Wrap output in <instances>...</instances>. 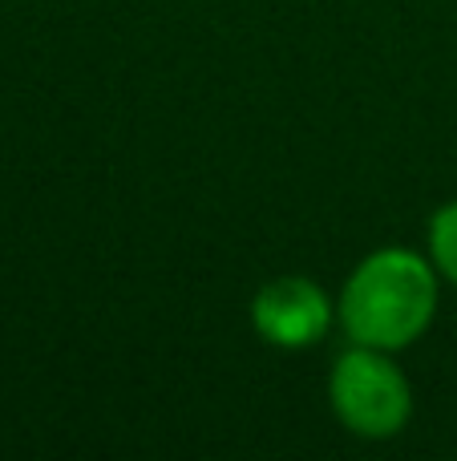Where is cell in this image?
Wrapping results in <instances>:
<instances>
[{
  "mask_svg": "<svg viewBox=\"0 0 457 461\" xmlns=\"http://www.w3.org/2000/svg\"><path fill=\"white\" fill-rule=\"evenodd\" d=\"M251 324L275 348H308L332 324V300L304 276H280L251 300Z\"/></svg>",
  "mask_w": 457,
  "mask_h": 461,
  "instance_id": "obj_3",
  "label": "cell"
},
{
  "mask_svg": "<svg viewBox=\"0 0 457 461\" xmlns=\"http://www.w3.org/2000/svg\"><path fill=\"white\" fill-rule=\"evenodd\" d=\"M332 413L356 438H397L413 417V389L389 352L356 344L332 365L328 376Z\"/></svg>",
  "mask_w": 457,
  "mask_h": 461,
  "instance_id": "obj_2",
  "label": "cell"
},
{
  "mask_svg": "<svg viewBox=\"0 0 457 461\" xmlns=\"http://www.w3.org/2000/svg\"><path fill=\"white\" fill-rule=\"evenodd\" d=\"M429 259H434L437 276L457 287V203H445L429 219Z\"/></svg>",
  "mask_w": 457,
  "mask_h": 461,
  "instance_id": "obj_4",
  "label": "cell"
},
{
  "mask_svg": "<svg viewBox=\"0 0 457 461\" xmlns=\"http://www.w3.org/2000/svg\"><path fill=\"white\" fill-rule=\"evenodd\" d=\"M437 312V267L409 247H385L356 263L336 300V316L353 344L381 352L409 348Z\"/></svg>",
  "mask_w": 457,
  "mask_h": 461,
  "instance_id": "obj_1",
  "label": "cell"
}]
</instances>
